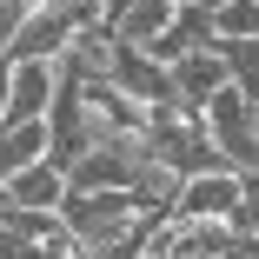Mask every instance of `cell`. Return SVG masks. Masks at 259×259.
I'll return each mask as SVG.
<instances>
[{
    "label": "cell",
    "mask_w": 259,
    "mask_h": 259,
    "mask_svg": "<svg viewBox=\"0 0 259 259\" xmlns=\"http://www.w3.org/2000/svg\"><path fill=\"white\" fill-rule=\"evenodd\" d=\"M146 160H160V166L180 173V180L233 173V166L220 160L213 133H206V120H193V113H180V107H166V113H153V120H146Z\"/></svg>",
    "instance_id": "cell-1"
},
{
    "label": "cell",
    "mask_w": 259,
    "mask_h": 259,
    "mask_svg": "<svg viewBox=\"0 0 259 259\" xmlns=\"http://www.w3.org/2000/svg\"><path fill=\"white\" fill-rule=\"evenodd\" d=\"M107 80L133 100V107H146V113H166V107H173V73H166V60L140 54V47H120V40H113V54H107Z\"/></svg>",
    "instance_id": "cell-2"
},
{
    "label": "cell",
    "mask_w": 259,
    "mask_h": 259,
    "mask_svg": "<svg viewBox=\"0 0 259 259\" xmlns=\"http://www.w3.org/2000/svg\"><path fill=\"white\" fill-rule=\"evenodd\" d=\"M166 73H173V107H180V113H193V120H199L206 107H213V100H220L226 87H233V73H226V54H220V47L180 54Z\"/></svg>",
    "instance_id": "cell-3"
},
{
    "label": "cell",
    "mask_w": 259,
    "mask_h": 259,
    "mask_svg": "<svg viewBox=\"0 0 259 259\" xmlns=\"http://www.w3.org/2000/svg\"><path fill=\"white\" fill-rule=\"evenodd\" d=\"M233 213H239V173L186 180L180 186V206H173V220H226V226H233Z\"/></svg>",
    "instance_id": "cell-4"
},
{
    "label": "cell",
    "mask_w": 259,
    "mask_h": 259,
    "mask_svg": "<svg viewBox=\"0 0 259 259\" xmlns=\"http://www.w3.org/2000/svg\"><path fill=\"white\" fill-rule=\"evenodd\" d=\"M7 67H14V60H7ZM54 93H60V67H40V60L14 67V100H7V126H33V120H47Z\"/></svg>",
    "instance_id": "cell-5"
},
{
    "label": "cell",
    "mask_w": 259,
    "mask_h": 259,
    "mask_svg": "<svg viewBox=\"0 0 259 259\" xmlns=\"http://www.w3.org/2000/svg\"><path fill=\"white\" fill-rule=\"evenodd\" d=\"M7 199L20 206V213H60V206H67V173L54 160H40L20 180H7Z\"/></svg>",
    "instance_id": "cell-6"
},
{
    "label": "cell",
    "mask_w": 259,
    "mask_h": 259,
    "mask_svg": "<svg viewBox=\"0 0 259 259\" xmlns=\"http://www.w3.org/2000/svg\"><path fill=\"white\" fill-rule=\"evenodd\" d=\"M173 14H180L173 0H133V14L113 27V40H120V47H140V54H153V47L173 33Z\"/></svg>",
    "instance_id": "cell-7"
},
{
    "label": "cell",
    "mask_w": 259,
    "mask_h": 259,
    "mask_svg": "<svg viewBox=\"0 0 259 259\" xmlns=\"http://www.w3.org/2000/svg\"><path fill=\"white\" fill-rule=\"evenodd\" d=\"M40 160H47V120H33V126H0V186L20 180V173L40 166Z\"/></svg>",
    "instance_id": "cell-8"
},
{
    "label": "cell",
    "mask_w": 259,
    "mask_h": 259,
    "mask_svg": "<svg viewBox=\"0 0 259 259\" xmlns=\"http://www.w3.org/2000/svg\"><path fill=\"white\" fill-rule=\"evenodd\" d=\"M213 27H220V47H259V0H220Z\"/></svg>",
    "instance_id": "cell-9"
},
{
    "label": "cell",
    "mask_w": 259,
    "mask_h": 259,
    "mask_svg": "<svg viewBox=\"0 0 259 259\" xmlns=\"http://www.w3.org/2000/svg\"><path fill=\"white\" fill-rule=\"evenodd\" d=\"M226 54V73H233V87L259 107V47H220Z\"/></svg>",
    "instance_id": "cell-10"
},
{
    "label": "cell",
    "mask_w": 259,
    "mask_h": 259,
    "mask_svg": "<svg viewBox=\"0 0 259 259\" xmlns=\"http://www.w3.org/2000/svg\"><path fill=\"white\" fill-rule=\"evenodd\" d=\"M239 239H259V180H239V213H233Z\"/></svg>",
    "instance_id": "cell-11"
},
{
    "label": "cell",
    "mask_w": 259,
    "mask_h": 259,
    "mask_svg": "<svg viewBox=\"0 0 259 259\" xmlns=\"http://www.w3.org/2000/svg\"><path fill=\"white\" fill-rule=\"evenodd\" d=\"M7 100H14V67H0V126H7Z\"/></svg>",
    "instance_id": "cell-12"
},
{
    "label": "cell",
    "mask_w": 259,
    "mask_h": 259,
    "mask_svg": "<svg viewBox=\"0 0 259 259\" xmlns=\"http://www.w3.org/2000/svg\"><path fill=\"white\" fill-rule=\"evenodd\" d=\"M20 7L33 14V7H80V0H20Z\"/></svg>",
    "instance_id": "cell-13"
},
{
    "label": "cell",
    "mask_w": 259,
    "mask_h": 259,
    "mask_svg": "<svg viewBox=\"0 0 259 259\" xmlns=\"http://www.w3.org/2000/svg\"><path fill=\"white\" fill-rule=\"evenodd\" d=\"M0 7H14V0H0Z\"/></svg>",
    "instance_id": "cell-14"
}]
</instances>
